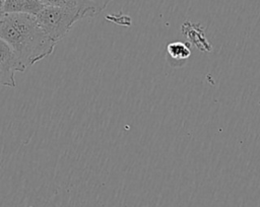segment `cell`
Wrapping results in <instances>:
<instances>
[{
	"label": "cell",
	"mask_w": 260,
	"mask_h": 207,
	"mask_svg": "<svg viewBox=\"0 0 260 207\" xmlns=\"http://www.w3.org/2000/svg\"><path fill=\"white\" fill-rule=\"evenodd\" d=\"M0 39L11 48L22 71L50 56L56 46L35 15L27 13H4L0 18Z\"/></svg>",
	"instance_id": "obj_1"
},
{
	"label": "cell",
	"mask_w": 260,
	"mask_h": 207,
	"mask_svg": "<svg viewBox=\"0 0 260 207\" xmlns=\"http://www.w3.org/2000/svg\"><path fill=\"white\" fill-rule=\"evenodd\" d=\"M35 17L45 33L57 44L66 36L76 21L85 16L74 9L43 6Z\"/></svg>",
	"instance_id": "obj_2"
},
{
	"label": "cell",
	"mask_w": 260,
	"mask_h": 207,
	"mask_svg": "<svg viewBox=\"0 0 260 207\" xmlns=\"http://www.w3.org/2000/svg\"><path fill=\"white\" fill-rule=\"evenodd\" d=\"M16 71L23 72L11 48L0 39V85L15 87L14 74Z\"/></svg>",
	"instance_id": "obj_3"
},
{
	"label": "cell",
	"mask_w": 260,
	"mask_h": 207,
	"mask_svg": "<svg viewBox=\"0 0 260 207\" xmlns=\"http://www.w3.org/2000/svg\"><path fill=\"white\" fill-rule=\"evenodd\" d=\"M44 6H56L74 9L83 13L85 17H90L99 13L95 6L87 0H40Z\"/></svg>",
	"instance_id": "obj_4"
},
{
	"label": "cell",
	"mask_w": 260,
	"mask_h": 207,
	"mask_svg": "<svg viewBox=\"0 0 260 207\" xmlns=\"http://www.w3.org/2000/svg\"><path fill=\"white\" fill-rule=\"evenodd\" d=\"M43 6L40 0H4L5 13H27L36 15Z\"/></svg>",
	"instance_id": "obj_5"
},
{
	"label": "cell",
	"mask_w": 260,
	"mask_h": 207,
	"mask_svg": "<svg viewBox=\"0 0 260 207\" xmlns=\"http://www.w3.org/2000/svg\"><path fill=\"white\" fill-rule=\"evenodd\" d=\"M167 52L172 59L177 61L186 60L191 55L189 47L182 42H172L167 45Z\"/></svg>",
	"instance_id": "obj_6"
},
{
	"label": "cell",
	"mask_w": 260,
	"mask_h": 207,
	"mask_svg": "<svg viewBox=\"0 0 260 207\" xmlns=\"http://www.w3.org/2000/svg\"><path fill=\"white\" fill-rule=\"evenodd\" d=\"M87 1H89L90 3H92V4L95 6V8L98 9V11L101 12V11H103V10L107 7V5H108L112 0H87Z\"/></svg>",
	"instance_id": "obj_7"
},
{
	"label": "cell",
	"mask_w": 260,
	"mask_h": 207,
	"mask_svg": "<svg viewBox=\"0 0 260 207\" xmlns=\"http://www.w3.org/2000/svg\"><path fill=\"white\" fill-rule=\"evenodd\" d=\"M4 13V0H0V18Z\"/></svg>",
	"instance_id": "obj_8"
}]
</instances>
